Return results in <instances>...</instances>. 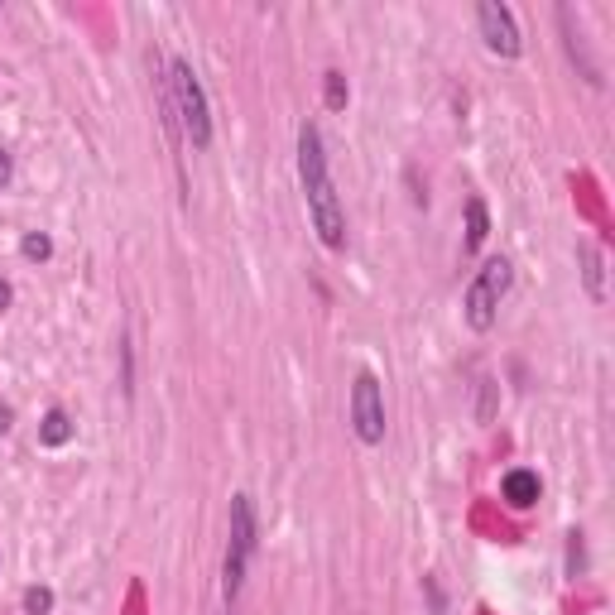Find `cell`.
<instances>
[{"instance_id":"1","label":"cell","mask_w":615,"mask_h":615,"mask_svg":"<svg viewBox=\"0 0 615 615\" xmlns=\"http://www.w3.org/2000/svg\"><path fill=\"white\" fill-rule=\"evenodd\" d=\"M298 178H303V197H308V217L313 231L322 236L327 250H346V212L342 197L332 188V173H327V149L313 121L298 125Z\"/></svg>"},{"instance_id":"2","label":"cell","mask_w":615,"mask_h":615,"mask_svg":"<svg viewBox=\"0 0 615 615\" xmlns=\"http://www.w3.org/2000/svg\"><path fill=\"white\" fill-rule=\"evenodd\" d=\"M169 92H173V111H178L183 140L202 154V149L212 145V106H207L202 77L193 73L188 58H169Z\"/></svg>"},{"instance_id":"3","label":"cell","mask_w":615,"mask_h":615,"mask_svg":"<svg viewBox=\"0 0 615 615\" xmlns=\"http://www.w3.org/2000/svg\"><path fill=\"white\" fill-rule=\"evenodd\" d=\"M510 284H515V265H510L505 255H491V260L476 270V279L467 284V298H462V313H467L471 332H491L495 313H500V298L510 294Z\"/></svg>"},{"instance_id":"4","label":"cell","mask_w":615,"mask_h":615,"mask_svg":"<svg viewBox=\"0 0 615 615\" xmlns=\"http://www.w3.org/2000/svg\"><path fill=\"white\" fill-rule=\"evenodd\" d=\"M255 500L246 491L231 495V543H226V563H222V596L226 606H236V596L246 587V567L255 553Z\"/></svg>"},{"instance_id":"5","label":"cell","mask_w":615,"mask_h":615,"mask_svg":"<svg viewBox=\"0 0 615 615\" xmlns=\"http://www.w3.org/2000/svg\"><path fill=\"white\" fill-rule=\"evenodd\" d=\"M351 428L366 447L385 443V390L370 370H361L356 385H351Z\"/></svg>"},{"instance_id":"6","label":"cell","mask_w":615,"mask_h":615,"mask_svg":"<svg viewBox=\"0 0 615 615\" xmlns=\"http://www.w3.org/2000/svg\"><path fill=\"white\" fill-rule=\"evenodd\" d=\"M476 25H481V39L495 58H519L524 39H519V25H515V10L500 5V0H481L476 5Z\"/></svg>"},{"instance_id":"7","label":"cell","mask_w":615,"mask_h":615,"mask_svg":"<svg viewBox=\"0 0 615 615\" xmlns=\"http://www.w3.org/2000/svg\"><path fill=\"white\" fill-rule=\"evenodd\" d=\"M558 25H563V44H567V58L572 63H582V77H587L591 87H601V68L587 58V44H582V29H577V15H572V5H558Z\"/></svg>"},{"instance_id":"8","label":"cell","mask_w":615,"mask_h":615,"mask_svg":"<svg viewBox=\"0 0 615 615\" xmlns=\"http://www.w3.org/2000/svg\"><path fill=\"white\" fill-rule=\"evenodd\" d=\"M500 495H505V505H510V510H529V505H539L543 486H539V476H534V471L515 467V471H505V481H500Z\"/></svg>"},{"instance_id":"9","label":"cell","mask_w":615,"mask_h":615,"mask_svg":"<svg viewBox=\"0 0 615 615\" xmlns=\"http://www.w3.org/2000/svg\"><path fill=\"white\" fill-rule=\"evenodd\" d=\"M577 260H582V279H587V294L596 298V303H606V260H601V250L591 246V241H582V246H577Z\"/></svg>"},{"instance_id":"10","label":"cell","mask_w":615,"mask_h":615,"mask_svg":"<svg viewBox=\"0 0 615 615\" xmlns=\"http://www.w3.org/2000/svg\"><path fill=\"white\" fill-rule=\"evenodd\" d=\"M73 433H77V423H73L68 409H49L44 423H39V443L44 447H68L73 443Z\"/></svg>"},{"instance_id":"11","label":"cell","mask_w":615,"mask_h":615,"mask_svg":"<svg viewBox=\"0 0 615 615\" xmlns=\"http://www.w3.org/2000/svg\"><path fill=\"white\" fill-rule=\"evenodd\" d=\"M486 236H491V212H486V197H467V250L486 246Z\"/></svg>"},{"instance_id":"12","label":"cell","mask_w":615,"mask_h":615,"mask_svg":"<svg viewBox=\"0 0 615 615\" xmlns=\"http://www.w3.org/2000/svg\"><path fill=\"white\" fill-rule=\"evenodd\" d=\"M346 97H351V87H346L342 73L322 77V101H327V111H346Z\"/></svg>"},{"instance_id":"13","label":"cell","mask_w":615,"mask_h":615,"mask_svg":"<svg viewBox=\"0 0 615 615\" xmlns=\"http://www.w3.org/2000/svg\"><path fill=\"white\" fill-rule=\"evenodd\" d=\"M20 255H25V260H34V265H44V260L53 255V241L44 236V231H29L25 241H20Z\"/></svg>"},{"instance_id":"14","label":"cell","mask_w":615,"mask_h":615,"mask_svg":"<svg viewBox=\"0 0 615 615\" xmlns=\"http://www.w3.org/2000/svg\"><path fill=\"white\" fill-rule=\"evenodd\" d=\"M53 611V591L49 587H29L25 591V615H49Z\"/></svg>"},{"instance_id":"15","label":"cell","mask_w":615,"mask_h":615,"mask_svg":"<svg viewBox=\"0 0 615 615\" xmlns=\"http://www.w3.org/2000/svg\"><path fill=\"white\" fill-rule=\"evenodd\" d=\"M567 572H572V577H577V572H582V534H567Z\"/></svg>"},{"instance_id":"16","label":"cell","mask_w":615,"mask_h":615,"mask_svg":"<svg viewBox=\"0 0 615 615\" xmlns=\"http://www.w3.org/2000/svg\"><path fill=\"white\" fill-rule=\"evenodd\" d=\"M10 178H15V159L10 149H0V188H10Z\"/></svg>"},{"instance_id":"17","label":"cell","mask_w":615,"mask_h":615,"mask_svg":"<svg viewBox=\"0 0 615 615\" xmlns=\"http://www.w3.org/2000/svg\"><path fill=\"white\" fill-rule=\"evenodd\" d=\"M15 428V409L10 404H0V433H10Z\"/></svg>"},{"instance_id":"18","label":"cell","mask_w":615,"mask_h":615,"mask_svg":"<svg viewBox=\"0 0 615 615\" xmlns=\"http://www.w3.org/2000/svg\"><path fill=\"white\" fill-rule=\"evenodd\" d=\"M10 303H15V289H10V284H5V279H0V313H5V308H10Z\"/></svg>"}]
</instances>
